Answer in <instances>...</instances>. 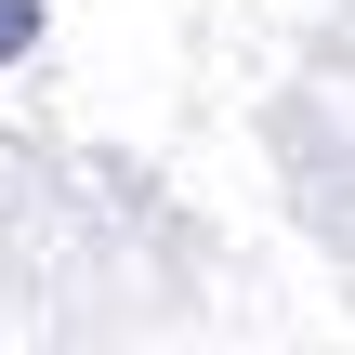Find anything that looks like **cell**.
Listing matches in <instances>:
<instances>
[{
	"instance_id": "6da1fadb",
	"label": "cell",
	"mask_w": 355,
	"mask_h": 355,
	"mask_svg": "<svg viewBox=\"0 0 355 355\" xmlns=\"http://www.w3.org/2000/svg\"><path fill=\"white\" fill-rule=\"evenodd\" d=\"M13 53H40V0H0V66Z\"/></svg>"
}]
</instances>
